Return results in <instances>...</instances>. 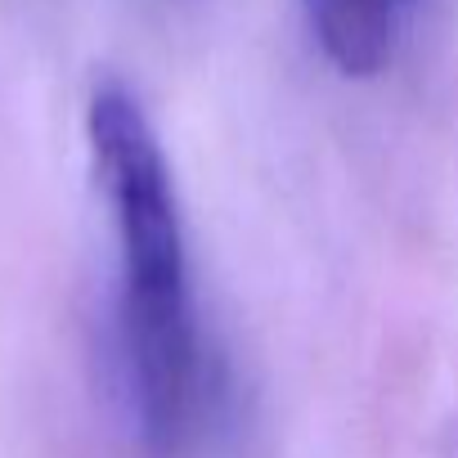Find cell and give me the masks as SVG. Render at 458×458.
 Returning a JSON list of instances; mask_svg holds the SVG:
<instances>
[{
  "mask_svg": "<svg viewBox=\"0 0 458 458\" xmlns=\"http://www.w3.org/2000/svg\"><path fill=\"white\" fill-rule=\"evenodd\" d=\"M86 135L117 234V360L131 427L148 458H184L202 431L207 355L175 180L144 104L122 81L95 86Z\"/></svg>",
  "mask_w": 458,
  "mask_h": 458,
  "instance_id": "1",
  "label": "cell"
},
{
  "mask_svg": "<svg viewBox=\"0 0 458 458\" xmlns=\"http://www.w3.org/2000/svg\"><path fill=\"white\" fill-rule=\"evenodd\" d=\"M324 59L342 77H377L409 28L418 0H301Z\"/></svg>",
  "mask_w": 458,
  "mask_h": 458,
  "instance_id": "2",
  "label": "cell"
}]
</instances>
